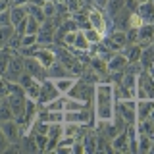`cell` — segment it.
<instances>
[{"label":"cell","instance_id":"46","mask_svg":"<svg viewBox=\"0 0 154 154\" xmlns=\"http://www.w3.org/2000/svg\"><path fill=\"white\" fill-rule=\"evenodd\" d=\"M93 2H94V6L96 8H106V4H108V0H93Z\"/></svg>","mask_w":154,"mask_h":154},{"label":"cell","instance_id":"49","mask_svg":"<svg viewBox=\"0 0 154 154\" xmlns=\"http://www.w3.org/2000/svg\"><path fill=\"white\" fill-rule=\"evenodd\" d=\"M150 139H152V144H154V133H152V135H150Z\"/></svg>","mask_w":154,"mask_h":154},{"label":"cell","instance_id":"3","mask_svg":"<svg viewBox=\"0 0 154 154\" xmlns=\"http://www.w3.org/2000/svg\"><path fill=\"white\" fill-rule=\"evenodd\" d=\"M154 100V79L148 69H141L137 75V100Z\"/></svg>","mask_w":154,"mask_h":154},{"label":"cell","instance_id":"25","mask_svg":"<svg viewBox=\"0 0 154 154\" xmlns=\"http://www.w3.org/2000/svg\"><path fill=\"white\" fill-rule=\"evenodd\" d=\"M25 10H27V16L35 17L38 23H45L46 16H45V12H42V6H35V4H27V6H25Z\"/></svg>","mask_w":154,"mask_h":154},{"label":"cell","instance_id":"18","mask_svg":"<svg viewBox=\"0 0 154 154\" xmlns=\"http://www.w3.org/2000/svg\"><path fill=\"white\" fill-rule=\"evenodd\" d=\"M112 148L114 152H129V139H127V131L118 133L112 139Z\"/></svg>","mask_w":154,"mask_h":154},{"label":"cell","instance_id":"40","mask_svg":"<svg viewBox=\"0 0 154 154\" xmlns=\"http://www.w3.org/2000/svg\"><path fill=\"white\" fill-rule=\"evenodd\" d=\"M77 31H79V29H77ZM77 31H67L66 35H64V45L66 46H73L75 37H77Z\"/></svg>","mask_w":154,"mask_h":154},{"label":"cell","instance_id":"41","mask_svg":"<svg viewBox=\"0 0 154 154\" xmlns=\"http://www.w3.org/2000/svg\"><path fill=\"white\" fill-rule=\"evenodd\" d=\"M8 144H10V141L6 139V135H4V131L0 129V152H6Z\"/></svg>","mask_w":154,"mask_h":154},{"label":"cell","instance_id":"42","mask_svg":"<svg viewBox=\"0 0 154 154\" xmlns=\"http://www.w3.org/2000/svg\"><path fill=\"white\" fill-rule=\"evenodd\" d=\"M8 81L4 77H0V96H8Z\"/></svg>","mask_w":154,"mask_h":154},{"label":"cell","instance_id":"26","mask_svg":"<svg viewBox=\"0 0 154 154\" xmlns=\"http://www.w3.org/2000/svg\"><path fill=\"white\" fill-rule=\"evenodd\" d=\"M75 77H62V79H56L54 81V85L58 87V91H60L62 94H66L67 91L71 89V87H73V83H75Z\"/></svg>","mask_w":154,"mask_h":154},{"label":"cell","instance_id":"43","mask_svg":"<svg viewBox=\"0 0 154 154\" xmlns=\"http://www.w3.org/2000/svg\"><path fill=\"white\" fill-rule=\"evenodd\" d=\"M2 25H12V21H10V12H8V10L0 14V27H2Z\"/></svg>","mask_w":154,"mask_h":154},{"label":"cell","instance_id":"16","mask_svg":"<svg viewBox=\"0 0 154 154\" xmlns=\"http://www.w3.org/2000/svg\"><path fill=\"white\" fill-rule=\"evenodd\" d=\"M139 64H141L143 69H150L154 66V42L148 46H144L141 50V58H139Z\"/></svg>","mask_w":154,"mask_h":154},{"label":"cell","instance_id":"22","mask_svg":"<svg viewBox=\"0 0 154 154\" xmlns=\"http://www.w3.org/2000/svg\"><path fill=\"white\" fill-rule=\"evenodd\" d=\"M89 66L93 67V69L96 71L98 75H102L106 77L108 75V64L102 60V58H98V56H91V62H89Z\"/></svg>","mask_w":154,"mask_h":154},{"label":"cell","instance_id":"10","mask_svg":"<svg viewBox=\"0 0 154 154\" xmlns=\"http://www.w3.org/2000/svg\"><path fill=\"white\" fill-rule=\"evenodd\" d=\"M62 125H64V123H50V127H48V133H46V137H48V143H46V148H45L46 152L56 150V146H58V143H60V139L64 137V133H62Z\"/></svg>","mask_w":154,"mask_h":154},{"label":"cell","instance_id":"5","mask_svg":"<svg viewBox=\"0 0 154 154\" xmlns=\"http://www.w3.org/2000/svg\"><path fill=\"white\" fill-rule=\"evenodd\" d=\"M58 96H60V91H58V87L54 85V81L46 79V81H42V85H41V93H38L37 102H38V106H46L48 102H52L54 98H58Z\"/></svg>","mask_w":154,"mask_h":154},{"label":"cell","instance_id":"21","mask_svg":"<svg viewBox=\"0 0 154 154\" xmlns=\"http://www.w3.org/2000/svg\"><path fill=\"white\" fill-rule=\"evenodd\" d=\"M19 150H21V152H37L38 150L37 141H35V137H33L31 133L23 135V137L19 139Z\"/></svg>","mask_w":154,"mask_h":154},{"label":"cell","instance_id":"34","mask_svg":"<svg viewBox=\"0 0 154 154\" xmlns=\"http://www.w3.org/2000/svg\"><path fill=\"white\" fill-rule=\"evenodd\" d=\"M64 100H66V98L58 96V98H54L52 102H48L46 106H42V108H46V110H54V112H64Z\"/></svg>","mask_w":154,"mask_h":154},{"label":"cell","instance_id":"48","mask_svg":"<svg viewBox=\"0 0 154 154\" xmlns=\"http://www.w3.org/2000/svg\"><path fill=\"white\" fill-rule=\"evenodd\" d=\"M137 2H139V4H143V2H148V0H137Z\"/></svg>","mask_w":154,"mask_h":154},{"label":"cell","instance_id":"28","mask_svg":"<svg viewBox=\"0 0 154 154\" xmlns=\"http://www.w3.org/2000/svg\"><path fill=\"white\" fill-rule=\"evenodd\" d=\"M12 54H14L12 48H8V46L0 48V73H4V71H6L8 62H10V58H12Z\"/></svg>","mask_w":154,"mask_h":154},{"label":"cell","instance_id":"2","mask_svg":"<svg viewBox=\"0 0 154 154\" xmlns=\"http://www.w3.org/2000/svg\"><path fill=\"white\" fill-rule=\"evenodd\" d=\"M66 96L91 104V102H93V98H94V85L87 83V81H83V79H77L75 83H73V87L66 93Z\"/></svg>","mask_w":154,"mask_h":154},{"label":"cell","instance_id":"6","mask_svg":"<svg viewBox=\"0 0 154 154\" xmlns=\"http://www.w3.org/2000/svg\"><path fill=\"white\" fill-rule=\"evenodd\" d=\"M0 129L4 131V135H6V139L10 143H19V139L23 137L21 123H19L16 118L6 119V122H0Z\"/></svg>","mask_w":154,"mask_h":154},{"label":"cell","instance_id":"15","mask_svg":"<svg viewBox=\"0 0 154 154\" xmlns=\"http://www.w3.org/2000/svg\"><path fill=\"white\" fill-rule=\"evenodd\" d=\"M152 110H154V100H150V98L137 100V123L144 122L146 118H150Z\"/></svg>","mask_w":154,"mask_h":154},{"label":"cell","instance_id":"39","mask_svg":"<svg viewBox=\"0 0 154 154\" xmlns=\"http://www.w3.org/2000/svg\"><path fill=\"white\" fill-rule=\"evenodd\" d=\"M31 135L35 137L38 150H45V148H46V143H48V137H46V135H42V133H31Z\"/></svg>","mask_w":154,"mask_h":154},{"label":"cell","instance_id":"36","mask_svg":"<svg viewBox=\"0 0 154 154\" xmlns=\"http://www.w3.org/2000/svg\"><path fill=\"white\" fill-rule=\"evenodd\" d=\"M42 12H45L46 17H56V14H58L56 2H45V6H42Z\"/></svg>","mask_w":154,"mask_h":154},{"label":"cell","instance_id":"30","mask_svg":"<svg viewBox=\"0 0 154 154\" xmlns=\"http://www.w3.org/2000/svg\"><path fill=\"white\" fill-rule=\"evenodd\" d=\"M150 148H152V139H150V135L139 133V152H150Z\"/></svg>","mask_w":154,"mask_h":154},{"label":"cell","instance_id":"23","mask_svg":"<svg viewBox=\"0 0 154 154\" xmlns=\"http://www.w3.org/2000/svg\"><path fill=\"white\" fill-rule=\"evenodd\" d=\"M125 6V0H108V4H106V12H108V17L112 19L116 17L119 12L123 10Z\"/></svg>","mask_w":154,"mask_h":154},{"label":"cell","instance_id":"14","mask_svg":"<svg viewBox=\"0 0 154 154\" xmlns=\"http://www.w3.org/2000/svg\"><path fill=\"white\" fill-rule=\"evenodd\" d=\"M46 73H48V79H52V81H56V79H62V77H73L69 73V69L62 64V62H54L50 67H46Z\"/></svg>","mask_w":154,"mask_h":154},{"label":"cell","instance_id":"29","mask_svg":"<svg viewBox=\"0 0 154 154\" xmlns=\"http://www.w3.org/2000/svg\"><path fill=\"white\" fill-rule=\"evenodd\" d=\"M12 35H14V25H2L0 27V48H4L8 45Z\"/></svg>","mask_w":154,"mask_h":154},{"label":"cell","instance_id":"19","mask_svg":"<svg viewBox=\"0 0 154 154\" xmlns=\"http://www.w3.org/2000/svg\"><path fill=\"white\" fill-rule=\"evenodd\" d=\"M8 12H10V21H12L14 27H16L17 23H21L23 19L27 17V10H25V6H10Z\"/></svg>","mask_w":154,"mask_h":154},{"label":"cell","instance_id":"44","mask_svg":"<svg viewBox=\"0 0 154 154\" xmlns=\"http://www.w3.org/2000/svg\"><path fill=\"white\" fill-rule=\"evenodd\" d=\"M8 8H10V0H0V14L6 12Z\"/></svg>","mask_w":154,"mask_h":154},{"label":"cell","instance_id":"8","mask_svg":"<svg viewBox=\"0 0 154 154\" xmlns=\"http://www.w3.org/2000/svg\"><path fill=\"white\" fill-rule=\"evenodd\" d=\"M119 114L125 118L127 123H137V100H118V106H116Z\"/></svg>","mask_w":154,"mask_h":154},{"label":"cell","instance_id":"9","mask_svg":"<svg viewBox=\"0 0 154 154\" xmlns=\"http://www.w3.org/2000/svg\"><path fill=\"white\" fill-rule=\"evenodd\" d=\"M89 23L94 31H98L100 35H106V16L100 12L98 8H89Z\"/></svg>","mask_w":154,"mask_h":154},{"label":"cell","instance_id":"33","mask_svg":"<svg viewBox=\"0 0 154 154\" xmlns=\"http://www.w3.org/2000/svg\"><path fill=\"white\" fill-rule=\"evenodd\" d=\"M41 85H42L41 81H35L31 87H27V89H25V96H27V98L37 100L38 98V93H41Z\"/></svg>","mask_w":154,"mask_h":154},{"label":"cell","instance_id":"24","mask_svg":"<svg viewBox=\"0 0 154 154\" xmlns=\"http://www.w3.org/2000/svg\"><path fill=\"white\" fill-rule=\"evenodd\" d=\"M73 48L75 50H81V52H89L91 50V42L87 41V37H85V33L81 31H77V37H75V42H73Z\"/></svg>","mask_w":154,"mask_h":154},{"label":"cell","instance_id":"20","mask_svg":"<svg viewBox=\"0 0 154 154\" xmlns=\"http://www.w3.org/2000/svg\"><path fill=\"white\" fill-rule=\"evenodd\" d=\"M141 50L143 48L139 46V42H135V45H125L122 54L129 60V64H133V62H139V58H141Z\"/></svg>","mask_w":154,"mask_h":154},{"label":"cell","instance_id":"27","mask_svg":"<svg viewBox=\"0 0 154 154\" xmlns=\"http://www.w3.org/2000/svg\"><path fill=\"white\" fill-rule=\"evenodd\" d=\"M81 127H83L81 123H71V122H66L64 125H62V133H64V137H77V133L81 131Z\"/></svg>","mask_w":154,"mask_h":154},{"label":"cell","instance_id":"32","mask_svg":"<svg viewBox=\"0 0 154 154\" xmlns=\"http://www.w3.org/2000/svg\"><path fill=\"white\" fill-rule=\"evenodd\" d=\"M81 31L85 33L87 41H89L91 45H96V42H100V41H102V35H100L98 31H94L93 27H89V29H81Z\"/></svg>","mask_w":154,"mask_h":154},{"label":"cell","instance_id":"35","mask_svg":"<svg viewBox=\"0 0 154 154\" xmlns=\"http://www.w3.org/2000/svg\"><path fill=\"white\" fill-rule=\"evenodd\" d=\"M38 29H41V23H38L35 17L27 16V33H29V35H37ZM27 33H25V35H27Z\"/></svg>","mask_w":154,"mask_h":154},{"label":"cell","instance_id":"38","mask_svg":"<svg viewBox=\"0 0 154 154\" xmlns=\"http://www.w3.org/2000/svg\"><path fill=\"white\" fill-rule=\"evenodd\" d=\"M33 45H37V35H23L21 37V48H31Z\"/></svg>","mask_w":154,"mask_h":154},{"label":"cell","instance_id":"13","mask_svg":"<svg viewBox=\"0 0 154 154\" xmlns=\"http://www.w3.org/2000/svg\"><path fill=\"white\" fill-rule=\"evenodd\" d=\"M106 64H108V71H110V73H116V71H125L129 60L122 54V52H116V54L110 58Z\"/></svg>","mask_w":154,"mask_h":154},{"label":"cell","instance_id":"7","mask_svg":"<svg viewBox=\"0 0 154 154\" xmlns=\"http://www.w3.org/2000/svg\"><path fill=\"white\" fill-rule=\"evenodd\" d=\"M25 71L29 75H33L37 81H46L48 79V73H46V67L37 60L35 56H25Z\"/></svg>","mask_w":154,"mask_h":154},{"label":"cell","instance_id":"12","mask_svg":"<svg viewBox=\"0 0 154 154\" xmlns=\"http://www.w3.org/2000/svg\"><path fill=\"white\" fill-rule=\"evenodd\" d=\"M154 42V23H143L139 27V46L144 48Z\"/></svg>","mask_w":154,"mask_h":154},{"label":"cell","instance_id":"17","mask_svg":"<svg viewBox=\"0 0 154 154\" xmlns=\"http://www.w3.org/2000/svg\"><path fill=\"white\" fill-rule=\"evenodd\" d=\"M137 14L143 17V23H154V4H152V0L139 4Z\"/></svg>","mask_w":154,"mask_h":154},{"label":"cell","instance_id":"37","mask_svg":"<svg viewBox=\"0 0 154 154\" xmlns=\"http://www.w3.org/2000/svg\"><path fill=\"white\" fill-rule=\"evenodd\" d=\"M127 25L131 27V29H139V27L143 25V17L139 16L137 12H131V16H129V23H127ZM129 27H127V29H129Z\"/></svg>","mask_w":154,"mask_h":154},{"label":"cell","instance_id":"4","mask_svg":"<svg viewBox=\"0 0 154 154\" xmlns=\"http://www.w3.org/2000/svg\"><path fill=\"white\" fill-rule=\"evenodd\" d=\"M25 71V56H21L19 52H14L12 58L8 62L6 71L2 73V77L6 81H12V83H17V79L21 77V73Z\"/></svg>","mask_w":154,"mask_h":154},{"label":"cell","instance_id":"45","mask_svg":"<svg viewBox=\"0 0 154 154\" xmlns=\"http://www.w3.org/2000/svg\"><path fill=\"white\" fill-rule=\"evenodd\" d=\"M31 0H12V6H27Z\"/></svg>","mask_w":154,"mask_h":154},{"label":"cell","instance_id":"47","mask_svg":"<svg viewBox=\"0 0 154 154\" xmlns=\"http://www.w3.org/2000/svg\"><path fill=\"white\" fill-rule=\"evenodd\" d=\"M148 71H150V75H152V79H154V66H152V67H150Z\"/></svg>","mask_w":154,"mask_h":154},{"label":"cell","instance_id":"1","mask_svg":"<svg viewBox=\"0 0 154 154\" xmlns=\"http://www.w3.org/2000/svg\"><path fill=\"white\" fill-rule=\"evenodd\" d=\"M116 112V94L110 81H100L94 85V119L112 122Z\"/></svg>","mask_w":154,"mask_h":154},{"label":"cell","instance_id":"11","mask_svg":"<svg viewBox=\"0 0 154 154\" xmlns=\"http://www.w3.org/2000/svg\"><path fill=\"white\" fill-rule=\"evenodd\" d=\"M89 119H93L89 106L83 110H71V112H64V122H71V123H89Z\"/></svg>","mask_w":154,"mask_h":154},{"label":"cell","instance_id":"50","mask_svg":"<svg viewBox=\"0 0 154 154\" xmlns=\"http://www.w3.org/2000/svg\"><path fill=\"white\" fill-rule=\"evenodd\" d=\"M152 4H154V0H152Z\"/></svg>","mask_w":154,"mask_h":154},{"label":"cell","instance_id":"31","mask_svg":"<svg viewBox=\"0 0 154 154\" xmlns=\"http://www.w3.org/2000/svg\"><path fill=\"white\" fill-rule=\"evenodd\" d=\"M37 42L42 46L46 45H54V33H46V31H38L37 33Z\"/></svg>","mask_w":154,"mask_h":154}]
</instances>
